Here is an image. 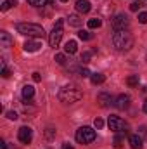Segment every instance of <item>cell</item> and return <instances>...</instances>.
Segmentation results:
<instances>
[{"instance_id":"obj_1","label":"cell","mask_w":147,"mask_h":149,"mask_svg":"<svg viewBox=\"0 0 147 149\" xmlns=\"http://www.w3.org/2000/svg\"><path fill=\"white\" fill-rule=\"evenodd\" d=\"M57 97H59V101L64 102V104H74V102L81 101L83 92H81L76 85H64V87L59 90Z\"/></svg>"},{"instance_id":"obj_2","label":"cell","mask_w":147,"mask_h":149,"mask_svg":"<svg viewBox=\"0 0 147 149\" xmlns=\"http://www.w3.org/2000/svg\"><path fill=\"white\" fill-rule=\"evenodd\" d=\"M112 45L118 50H128L133 47V37L128 30H116L112 33Z\"/></svg>"},{"instance_id":"obj_3","label":"cell","mask_w":147,"mask_h":149,"mask_svg":"<svg viewBox=\"0 0 147 149\" xmlns=\"http://www.w3.org/2000/svg\"><path fill=\"white\" fill-rule=\"evenodd\" d=\"M16 30H17V33H21L24 37H30V38H43L45 37L43 26L33 24V23H19V24H16Z\"/></svg>"},{"instance_id":"obj_4","label":"cell","mask_w":147,"mask_h":149,"mask_svg":"<svg viewBox=\"0 0 147 149\" xmlns=\"http://www.w3.org/2000/svg\"><path fill=\"white\" fill-rule=\"evenodd\" d=\"M62 26H64V21H62V19H57L55 24H54V28H52V31H50V35H49V43H50V47H54V49L61 43V38H62Z\"/></svg>"},{"instance_id":"obj_5","label":"cell","mask_w":147,"mask_h":149,"mask_svg":"<svg viewBox=\"0 0 147 149\" xmlns=\"http://www.w3.org/2000/svg\"><path fill=\"white\" fill-rule=\"evenodd\" d=\"M76 141L80 144H90L95 141V130L90 127H81L76 130Z\"/></svg>"},{"instance_id":"obj_6","label":"cell","mask_w":147,"mask_h":149,"mask_svg":"<svg viewBox=\"0 0 147 149\" xmlns=\"http://www.w3.org/2000/svg\"><path fill=\"white\" fill-rule=\"evenodd\" d=\"M107 125H109V130H112V132H126V130H125V128H126V123H125L119 116L111 114L109 120H107Z\"/></svg>"},{"instance_id":"obj_7","label":"cell","mask_w":147,"mask_h":149,"mask_svg":"<svg viewBox=\"0 0 147 149\" xmlns=\"http://www.w3.org/2000/svg\"><path fill=\"white\" fill-rule=\"evenodd\" d=\"M128 26H130V19H128L125 14H118V16L112 19V28H114V31H116V30H128Z\"/></svg>"},{"instance_id":"obj_8","label":"cell","mask_w":147,"mask_h":149,"mask_svg":"<svg viewBox=\"0 0 147 149\" xmlns=\"http://www.w3.org/2000/svg\"><path fill=\"white\" fill-rule=\"evenodd\" d=\"M17 139L23 142V144H30L33 141V130L30 127H21L17 130Z\"/></svg>"},{"instance_id":"obj_9","label":"cell","mask_w":147,"mask_h":149,"mask_svg":"<svg viewBox=\"0 0 147 149\" xmlns=\"http://www.w3.org/2000/svg\"><path fill=\"white\" fill-rule=\"evenodd\" d=\"M130 101H132V99H130V95H128V94H119L114 104H116V108H118V109H121V111H123V109H126V108L130 106Z\"/></svg>"},{"instance_id":"obj_10","label":"cell","mask_w":147,"mask_h":149,"mask_svg":"<svg viewBox=\"0 0 147 149\" xmlns=\"http://www.w3.org/2000/svg\"><path fill=\"white\" fill-rule=\"evenodd\" d=\"M12 45V37L5 31V30H2L0 31V47L2 49H9Z\"/></svg>"},{"instance_id":"obj_11","label":"cell","mask_w":147,"mask_h":149,"mask_svg":"<svg viewBox=\"0 0 147 149\" xmlns=\"http://www.w3.org/2000/svg\"><path fill=\"white\" fill-rule=\"evenodd\" d=\"M90 9H92V3L88 0H76V10L78 12L87 14V12H90Z\"/></svg>"},{"instance_id":"obj_12","label":"cell","mask_w":147,"mask_h":149,"mask_svg":"<svg viewBox=\"0 0 147 149\" xmlns=\"http://www.w3.org/2000/svg\"><path fill=\"white\" fill-rule=\"evenodd\" d=\"M97 102H99L102 108H107L111 102H112V99H111V95L107 92H101V94L97 95Z\"/></svg>"},{"instance_id":"obj_13","label":"cell","mask_w":147,"mask_h":149,"mask_svg":"<svg viewBox=\"0 0 147 149\" xmlns=\"http://www.w3.org/2000/svg\"><path fill=\"white\" fill-rule=\"evenodd\" d=\"M23 47H24V50H26V52H37V50H40L42 43H40V42H35V40H28Z\"/></svg>"},{"instance_id":"obj_14","label":"cell","mask_w":147,"mask_h":149,"mask_svg":"<svg viewBox=\"0 0 147 149\" xmlns=\"http://www.w3.org/2000/svg\"><path fill=\"white\" fill-rule=\"evenodd\" d=\"M35 95V87L33 85H24L23 87V99L24 101H31Z\"/></svg>"},{"instance_id":"obj_15","label":"cell","mask_w":147,"mask_h":149,"mask_svg":"<svg viewBox=\"0 0 147 149\" xmlns=\"http://www.w3.org/2000/svg\"><path fill=\"white\" fill-rule=\"evenodd\" d=\"M144 141H142V137L140 135H130V146H132V149H142V144Z\"/></svg>"},{"instance_id":"obj_16","label":"cell","mask_w":147,"mask_h":149,"mask_svg":"<svg viewBox=\"0 0 147 149\" xmlns=\"http://www.w3.org/2000/svg\"><path fill=\"white\" fill-rule=\"evenodd\" d=\"M90 81H92L94 85H101V83H104V81H106V76H104L102 73H92Z\"/></svg>"},{"instance_id":"obj_17","label":"cell","mask_w":147,"mask_h":149,"mask_svg":"<svg viewBox=\"0 0 147 149\" xmlns=\"http://www.w3.org/2000/svg\"><path fill=\"white\" fill-rule=\"evenodd\" d=\"M68 23H69L71 26H76V28H78V26H81V23H83V21H81V17H80L78 14H69Z\"/></svg>"},{"instance_id":"obj_18","label":"cell","mask_w":147,"mask_h":149,"mask_svg":"<svg viewBox=\"0 0 147 149\" xmlns=\"http://www.w3.org/2000/svg\"><path fill=\"white\" fill-rule=\"evenodd\" d=\"M64 50H66L68 54H74V52L78 50V43H76L74 40H69V42H66V45H64Z\"/></svg>"},{"instance_id":"obj_19","label":"cell","mask_w":147,"mask_h":149,"mask_svg":"<svg viewBox=\"0 0 147 149\" xmlns=\"http://www.w3.org/2000/svg\"><path fill=\"white\" fill-rule=\"evenodd\" d=\"M101 24H102V21H101L99 17H92V19H88V28H90V30L101 28Z\"/></svg>"},{"instance_id":"obj_20","label":"cell","mask_w":147,"mask_h":149,"mask_svg":"<svg viewBox=\"0 0 147 149\" xmlns=\"http://www.w3.org/2000/svg\"><path fill=\"white\" fill-rule=\"evenodd\" d=\"M78 37H80V40H92V33L90 31H87V30H80L78 31Z\"/></svg>"},{"instance_id":"obj_21","label":"cell","mask_w":147,"mask_h":149,"mask_svg":"<svg viewBox=\"0 0 147 149\" xmlns=\"http://www.w3.org/2000/svg\"><path fill=\"white\" fill-rule=\"evenodd\" d=\"M126 83H128L130 87H137V85H139V74H132V76H128Z\"/></svg>"},{"instance_id":"obj_22","label":"cell","mask_w":147,"mask_h":149,"mask_svg":"<svg viewBox=\"0 0 147 149\" xmlns=\"http://www.w3.org/2000/svg\"><path fill=\"white\" fill-rule=\"evenodd\" d=\"M16 5H17L16 0H5V2L2 3V10H9L10 7H16Z\"/></svg>"},{"instance_id":"obj_23","label":"cell","mask_w":147,"mask_h":149,"mask_svg":"<svg viewBox=\"0 0 147 149\" xmlns=\"http://www.w3.org/2000/svg\"><path fill=\"white\" fill-rule=\"evenodd\" d=\"M121 146H123V135H121V132H118V135L114 137V148L119 149Z\"/></svg>"},{"instance_id":"obj_24","label":"cell","mask_w":147,"mask_h":149,"mask_svg":"<svg viewBox=\"0 0 147 149\" xmlns=\"http://www.w3.org/2000/svg\"><path fill=\"white\" fill-rule=\"evenodd\" d=\"M47 2H49V0H28V3L33 5V7H43Z\"/></svg>"},{"instance_id":"obj_25","label":"cell","mask_w":147,"mask_h":149,"mask_svg":"<svg viewBox=\"0 0 147 149\" xmlns=\"http://www.w3.org/2000/svg\"><path fill=\"white\" fill-rule=\"evenodd\" d=\"M66 61H68V59H66V56H64V54H55V63H57V64L64 66V64H66Z\"/></svg>"},{"instance_id":"obj_26","label":"cell","mask_w":147,"mask_h":149,"mask_svg":"<svg viewBox=\"0 0 147 149\" xmlns=\"http://www.w3.org/2000/svg\"><path fill=\"white\" fill-rule=\"evenodd\" d=\"M90 59H92V52H83V54H81V63H83V64L90 63Z\"/></svg>"},{"instance_id":"obj_27","label":"cell","mask_w":147,"mask_h":149,"mask_svg":"<svg viewBox=\"0 0 147 149\" xmlns=\"http://www.w3.org/2000/svg\"><path fill=\"white\" fill-rule=\"evenodd\" d=\"M94 127H95L97 130H101V128L104 127V120H102V118H95V120H94Z\"/></svg>"},{"instance_id":"obj_28","label":"cell","mask_w":147,"mask_h":149,"mask_svg":"<svg viewBox=\"0 0 147 149\" xmlns=\"http://www.w3.org/2000/svg\"><path fill=\"white\" fill-rule=\"evenodd\" d=\"M54 135H55V130H54L52 127H49V128L45 130V137H47V139L50 141V139H54Z\"/></svg>"},{"instance_id":"obj_29","label":"cell","mask_w":147,"mask_h":149,"mask_svg":"<svg viewBox=\"0 0 147 149\" xmlns=\"http://www.w3.org/2000/svg\"><path fill=\"white\" fill-rule=\"evenodd\" d=\"M2 76H3V78H9V76H10V70H9L3 63H2Z\"/></svg>"},{"instance_id":"obj_30","label":"cell","mask_w":147,"mask_h":149,"mask_svg":"<svg viewBox=\"0 0 147 149\" xmlns=\"http://www.w3.org/2000/svg\"><path fill=\"white\" fill-rule=\"evenodd\" d=\"M80 76H83V78H88V76H92V73H90V70H87V68H81V70H80Z\"/></svg>"},{"instance_id":"obj_31","label":"cell","mask_w":147,"mask_h":149,"mask_svg":"<svg viewBox=\"0 0 147 149\" xmlns=\"http://www.w3.org/2000/svg\"><path fill=\"white\" fill-rule=\"evenodd\" d=\"M139 23L147 24V12H140V14H139Z\"/></svg>"},{"instance_id":"obj_32","label":"cell","mask_w":147,"mask_h":149,"mask_svg":"<svg viewBox=\"0 0 147 149\" xmlns=\"http://www.w3.org/2000/svg\"><path fill=\"white\" fill-rule=\"evenodd\" d=\"M7 118H9V120H17V113L16 111H7Z\"/></svg>"},{"instance_id":"obj_33","label":"cell","mask_w":147,"mask_h":149,"mask_svg":"<svg viewBox=\"0 0 147 149\" xmlns=\"http://www.w3.org/2000/svg\"><path fill=\"white\" fill-rule=\"evenodd\" d=\"M139 7H140V5H139L137 2H133V3H130V9H132V10H139Z\"/></svg>"},{"instance_id":"obj_34","label":"cell","mask_w":147,"mask_h":149,"mask_svg":"<svg viewBox=\"0 0 147 149\" xmlns=\"http://www.w3.org/2000/svg\"><path fill=\"white\" fill-rule=\"evenodd\" d=\"M33 80H35V81H40V80H42L40 73H33Z\"/></svg>"},{"instance_id":"obj_35","label":"cell","mask_w":147,"mask_h":149,"mask_svg":"<svg viewBox=\"0 0 147 149\" xmlns=\"http://www.w3.org/2000/svg\"><path fill=\"white\" fill-rule=\"evenodd\" d=\"M0 149H7V144L3 141H0Z\"/></svg>"},{"instance_id":"obj_36","label":"cell","mask_w":147,"mask_h":149,"mask_svg":"<svg viewBox=\"0 0 147 149\" xmlns=\"http://www.w3.org/2000/svg\"><path fill=\"white\" fill-rule=\"evenodd\" d=\"M62 149H74L73 146H69V144H62Z\"/></svg>"},{"instance_id":"obj_37","label":"cell","mask_w":147,"mask_h":149,"mask_svg":"<svg viewBox=\"0 0 147 149\" xmlns=\"http://www.w3.org/2000/svg\"><path fill=\"white\" fill-rule=\"evenodd\" d=\"M142 109H144V113H147V101H144V106H142Z\"/></svg>"},{"instance_id":"obj_38","label":"cell","mask_w":147,"mask_h":149,"mask_svg":"<svg viewBox=\"0 0 147 149\" xmlns=\"http://www.w3.org/2000/svg\"><path fill=\"white\" fill-rule=\"evenodd\" d=\"M59 2H68V0H59Z\"/></svg>"},{"instance_id":"obj_39","label":"cell","mask_w":147,"mask_h":149,"mask_svg":"<svg viewBox=\"0 0 147 149\" xmlns=\"http://www.w3.org/2000/svg\"><path fill=\"white\" fill-rule=\"evenodd\" d=\"M139 2H147V0H139Z\"/></svg>"},{"instance_id":"obj_40","label":"cell","mask_w":147,"mask_h":149,"mask_svg":"<svg viewBox=\"0 0 147 149\" xmlns=\"http://www.w3.org/2000/svg\"><path fill=\"white\" fill-rule=\"evenodd\" d=\"M146 59H147V54H146Z\"/></svg>"}]
</instances>
